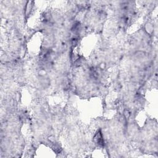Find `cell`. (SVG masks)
Returning <instances> with one entry per match:
<instances>
[{
  "label": "cell",
  "instance_id": "cell-1",
  "mask_svg": "<svg viewBox=\"0 0 158 158\" xmlns=\"http://www.w3.org/2000/svg\"><path fill=\"white\" fill-rule=\"evenodd\" d=\"M94 140L95 141L96 143L99 146H104V140L103 138L102 134L99 131H98L95 135V136L94 137Z\"/></svg>",
  "mask_w": 158,
  "mask_h": 158
}]
</instances>
